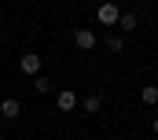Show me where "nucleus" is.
Instances as JSON below:
<instances>
[{"label":"nucleus","instance_id":"obj_1","mask_svg":"<svg viewBox=\"0 0 158 140\" xmlns=\"http://www.w3.org/2000/svg\"><path fill=\"white\" fill-rule=\"evenodd\" d=\"M19 67H22V74H30V77H37V74H40V55H37V52H22V59H19Z\"/></svg>","mask_w":158,"mask_h":140},{"label":"nucleus","instance_id":"obj_2","mask_svg":"<svg viewBox=\"0 0 158 140\" xmlns=\"http://www.w3.org/2000/svg\"><path fill=\"white\" fill-rule=\"evenodd\" d=\"M118 4H99V26H118Z\"/></svg>","mask_w":158,"mask_h":140},{"label":"nucleus","instance_id":"obj_3","mask_svg":"<svg viewBox=\"0 0 158 140\" xmlns=\"http://www.w3.org/2000/svg\"><path fill=\"white\" fill-rule=\"evenodd\" d=\"M0 114H4L7 122H15V118L22 114V103H19L15 96H7V100H0Z\"/></svg>","mask_w":158,"mask_h":140},{"label":"nucleus","instance_id":"obj_4","mask_svg":"<svg viewBox=\"0 0 158 140\" xmlns=\"http://www.w3.org/2000/svg\"><path fill=\"white\" fill-rule=\"evenodd\" d=\"M74 44H77L81 52H92L96 48V33L92 30H74Z\"/></svg>","mask_w":158,"mask_h":140},{"label":"nucleus","instance_id":"obj_5","mask_svg":"<svg viewBox=\"0 0 158 140\" xmlns=\"http://www.w3.org/2000/svg\"><path fill=\"white\" fill-rule=\"evenodd\" d=\"M77 103H81V100L74 96V92H70V89H63V92L55 96V111H74Z\"/></svg>","mask_w":158,"mask_h":140},{"label":"nucleus","instance_id":"obj_6","mask_svg":"<svg viewBox=\"0 0 158 140\" xmlns=\"http://www.w3.org/2000/svg\"><path fill=\"white\" fill-rule=\"evenodd\" d=\"M118 26H121V30H125V33H132V30L140 26V19H136L132 11H121V15H118Z\"/></svg>","mask_w":158,"mask_h":140},{"label":"nucleus","instance_id":"obj_7","mask_svg":"<svg viewBox=\"0 0 158 140\" xmlns=\"http://www.w3.org/2000/svg\"><path fill=\"white\" fill-rule=\"evenodd\" d=\"M33 92H37V96H48V92H52V81H48V77H33Z\"/></svg>","mask_w":158,"mask_h":140},{"label":"nucleus","instance_id":"obj_8","mask_svg":"<svg viewBox=\"0 0 158 140\" xmlns=\"http://www.w3.org/2000/svg\"><path fill=\"white\" fill-rule=\"evenodd\" d=\"M140 100H143L147 107H155V103H158V85H147V89L140 92Z\"/></svg>","mask_w":158,"mask_h":140},{"label":"nucleus","instance_id":"obj_9","mask_svg":"<svg viewBox=\"0 0 158 140\" xmlns=\"http://www.w3.org/2000/svg\"><path fill=\"white\" fill-rule=\"evenodd\" d=\"M81 107H85L88 114H96V111L103 107V100H99V96H85V100H81Z\"/></svg>","mask_w":158,"mask_h":140},{"label":"nucleus","instance_id":"obj_10","mask_svg":"<svg viewBox=\"0 0 158 140\" xmlns=\"http://www.w3.org/2000/svg\"><path fill=\"white\" fill-rule=\"evenodd\" d=\"M121 48H125V41H121L118 33H110V37H107V52H121Z\"/></svg>","mask_w":158,"mask_h":140},{"label":"nucleus","instance_id":"obj_11","mask_svg":"<svg viewBox=\"0 0 158 140\" xmlns=\"http://www.w3.org/2000/svg\"><path fill=\"white\" fill-rule=\"evenodd\" d=\"M151 129H155V137H158V114H155V125H151Z\"/></svg>","mask_w":158,"mask_h":140},{"label":"nucleus","instance_id":"obj_12","mask_svg":"<svg viewBox=\"0 0 158 140\" xmlns=\"http://www.w3.org/2000/svg\"><path fill=\"white\" fill-rule=\"evenodd\" d=\"M0 140H7V137H0Z\"/></svg>","mask_w":158,"mask_h":140}]
</instances>
